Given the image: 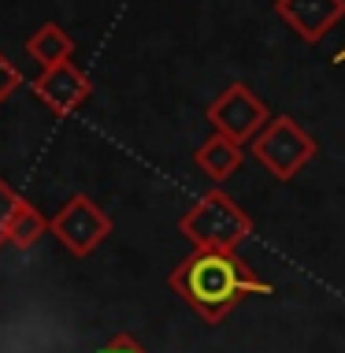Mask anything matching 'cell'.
I'll return each instance as SVG.
<instances>
[{"label": "cell", "instance_id": "7a4b0ae2", "mask_svg": "<svg viewBox=\"0 0 345 353\" xmlns=\"http://www.w3.org/2000/svg\"><path fill=\"white\" fill-rule=\"evenodd\" d=\"M178 231L194 242V250H238L253 234V216L227 190L212 186L182 212Z\"/></svg>", "mask_w": 345, "mask_h": 353}, {"label": "cell", "instance_id": "6da1fadb", "mask_svg": "<svg viewBox=\"0 0 345 353\" xmlns=\"http://www.w3.org/2000/svg\"><path fill=\"white\" fill-rule=\"evenodd\" d=\"M167 286L178 294L205 323H219L245 298H271L275 286L256 275L238 250H194L171 268Z\"/></svg>", "mask_w": 345, "mask_h": 353}, {"label": "cell", "instance_id": "ba28073f", "mask_svg": "<svg viewBox=\"0 0 345 353\" xmlns=\"http://www.w3.org/2000/svg\"><path fill=\"white\" fill-rule=\"evenodd\" d=\"M242 160H245V145H242V141H234L227 134H216V130H212V138H205L197 145V152H194V164L205 171L216 186L227 183V179L242 168Z\"/></svg>", "mask_w": 345, "mask_h": 353}, {"label": "cell", "instance_id": "5b68a950", "mask_svg": "<svg viewBox=\"0 0 345 353\" xmlns=\"http://www.w3.org/2000/svg\"><path fill=\"white\" fill-rule=\"evenodd\" d=\"M49 231L63 242L67 253L74 256H90L104 238L112 234V216L85 194L67 197V205L49 219Z\"/></svg>", "mask_w": 345, "mask_h": 353}, {"label": "cell", "instance_id": "8992f818", "mask_svg": "<svg viewBox=\"0 0 345 353\" xmlns=\"http://www.w3.org/2000/svg\"><path fill=\"white\" fill-rule=\"evenodd\" d=\"M90 93H93L90 74L79 71L71 60L56 63V68H41V74L34 79V97L60 119L74 116V112L90 101Z\"/></svg>", "mask_w": 345, "mask_h": 353}, {"label": "cell", "instance_id": "52a82bcc", "mask_svg": "<svg viewBox=\"0 0 345 353\" xmlns=\"http://www.w3.org/2000/svg\"><path fill=\"white\" fill-rule=\"evenodd\" d=\"M275 15L304 45H320L345 19V0H275Z\"/></svg>", "mask_w": 345, "mask_h": 353}, {"label": "cell", "instance_id": "277c9868", "mask_svg": "<svg viewBox=\"0 0 345 353\" xmlns=\"http://www.w3.org/2000/svg\"><path fill=\"white\" fill-rule=\"evenodd\" d=\"M205 119L212 123L216 134H227L234 141H253L260 130L271 123V112H267V104L253 93V85L245 82H230L219 97L208 104Z\"/></svg>", "mask_w": 345, "mask_h": 353}, {"label": "cell", "instance_id": "8fae6325", "mask_svg": "<svg viewBox=\"0 0 345 353\" xmlns=\"http://www.w3.org/2000/svg\"><path fill=\"white\" fill-rule=\"evenodd\" d=\"M97 353H149L145 346H141L138 339L134 335H127V331H119V335H112L108 342H104V346L97 350Z\"/></svg>", "mask_w": 345, "mask_h": 353}, {"label": "cell", "instance_id": "3957f363", "mask_svg": "<svg viewBox=\"0 0 345 353\" xmlns=\"http://www.w3.org/2000/svg\"><path fill=\"white\" fill-rule=\"evenodd\" d=\"M249 152L260 160V168L271 179L290 183V179H297V171H304L320 157V141L293 116H271V123L249 141Z\"/></svg>", "mask_w": 345, "mask_h": 353}, {"label": "cell", "instance_id": "9c48e42d", "mask_svg": "<svg viewBox=\"0 0 345 353\" xmlns=\"http://www.w3.org/2000/svg\"><path fill=\"white\" fill-rule=\"evenodd\" d=\"M45 234H49V219L37 212L30 201L15 197V205L8 208V219H4V242L15 245V250H34Z\"/></svg>", "mask_w": 345, "mask_h": 353}, {"label": "cell", "instance_id": "4fadbf2b", "mask_svg": "<svg viewBox=\"0 0 345 353\" xmlns=\"http://www.w3.org/2000/svg\"><path fill=\"white\" fill-rule=\"evenodd\" d=\"M15 197H19V194L4 183V179H0V245H4V219H8V208L15 205Z\"/></svg>", "mask_w": 345, "mask_h": 353}, {"label": "cell", "instance_id": "30bf717a", "mask_svg": "<svg viewBox=\"0 0 345 353\" xmlns=\"http://www.w3.org/2000/svg\"><path fill=\"white\" fill-rule=\"evenodd\" d=\"M26 56L37 60V68H56V63H63L74 56V37L67 34L60 23H45V26H37L34 37L26 41Z\"/></svg>", "mask_w": 345, "mask_h": 353}, {"label": "cell", "instance_id": "7c38bea8", "mask_svg": "<svg viewBox=\"0 0 345 353\" xmlns=\"http://www.w3.org/2000/svg\"><path fill=\"white\" fill-rule=\"evenodd\" d=\"M19 85H23V74H19V71L12 68V63L4 60V52H0V104L12 97Z\"/></svg>", "mask_w": 345, "mask_h": 353}, {"label": "cell", "instance_id": "5bb4252c", "mask_svg": "<svg viewBox=\"0 0 345 353\" xmlns=\"http://www.w3.org/2000/svg\"><path fill=\"white\" fill-rule=\"evenodd\" d=\"M331 60H334V63H345V49H338V52L331 56Z\"/></svg>", "mask_w": 345, "mask_h": 353}]
</instances>
